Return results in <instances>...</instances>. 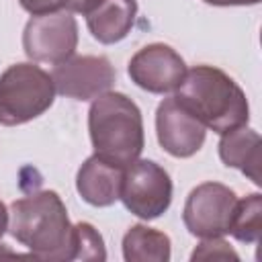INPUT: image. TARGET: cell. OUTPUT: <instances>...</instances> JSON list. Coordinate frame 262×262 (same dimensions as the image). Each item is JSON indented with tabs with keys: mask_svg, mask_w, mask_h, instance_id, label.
I'll use <instances>...</instances> for the list:
<instances>
[{
	"mask_svg": "<svg viewBox=\"0 0 262 262\" xmlns=\"http://www.w3.org/2000/svg\"><path fill=\"white\" fill-rule=\"evenodd\" d=\"M6 229H8V209H6V205L0 201V237L6 233Z\"/></svg>",
	"mask_w": 262,
	"mask_h": 262,
	"instance_id": "cell-21",
	"label": "cell"
},
{
	"mask_svg": "<svg viewBox=\"0 0 262 262\" xmlns=\"http://www.w3.org/2000/svg\"><path fill=\"white\" fill-rule=\"evenodd\" d=\"M235 192L221 182H203L190 190L182 209L186 229L201 237H221L229 231L231 215L235 209Z\"/></svg>",
	"mask_w": 262,
	"mask_h": 262,
	"instance_id": "cell-7",
	"label": "cell"
},
{
	"mask_svg": "<svg viewBox=\"0 0 262 262\" xmlns=\"http://www.w3.org/2000/svg\"><path fill=\"white\" fill-rule=\"evenodd\" d=\"M55 92L76 100H90L115 82V68L104 55H72L55 63L51 72Z\"/></svg>",
	"mask_w": 262,
	"mask_h": 262,
	"instance_id": "cell-8",
	"label": "cell"
},
{
	"mask_svg": "<svg viewBox=\"0 0 262 262\" xmlns=\"http://www.w3.org/2000/svg\"><path fill=\"white\" fill-rule=\"evenodd\" d=\"M156 133L158 141L174 158H190L194 156L207 135V127L194 119L184 106L176 102V98H164L156 111Z\"/></svg>",
	"mask_w": 262,
	"mask_h": 262,
	"instance_id": "cell-10",
	"label": "cell"
},
{
	"mask_svg": "<svg viewBox=\"0 0 262 262\" xmlns=\"http://www.w3.org/2000/svg\"><path fill=\"white\" fill-rule=\"evenodd\" d=\"M18 2L33 16H37V14H49V12H57V10H66V6H68V0H18Z\"/></svg>",
	"mask_w": 262,
	"mask_h": 262,
	"instance_id": "cell-18",
	"label": "cell"
},
{
	"mask_svg": "<svg viewBox=\"0 0 262 262\" xmlns=\"http://www.w3.org/2000/svg\"><path fill=\"white\" fill-rule=\"evenodd\" d=\"M203 2L213 6H254L260 0H203Z\"/></svg>",
	"mask_w": 262,
	"mask_h": 262,
	"instance_id": "cell-20",
	"label": "cell"
},
{
	"mask_svg": "<svg viewBox=\"0 0 262 262\" xmlns=\"http://www.w3.org/2000/svg\"><path fill=\"white\" fill-rule=\"evenodd\" d=\"M10 233L41 260H68L72 223L55 190L31 192L10 205Z\"/></svg>",
	"mask_w": 262,
	"mask_h": 262,
	"instance_id": "cell-2",
	"label": "cell"
},
{
	"mask_svg": "<svg viewBox=\"0 0 262 262\" xmlns=\"http://www.w3.org/2000/svg\"><path fill=\"white\" fill-rule=\"evenodd\" d=\"M137 16V0H102L86 14V25L98 43L113 45L123 41Z\"/></svg>",
	"mask_w": 262,
	"mask_h": 262,
	"instance_id": "cell-13",
	"label": "cell"
},
{
	"mask_svg": "<svg viewBox=\"0 0 262 262\" xmlns=\"http://www.w3.org/2000/svg\"><path fill=\"white\" fill-rule=\"evenodd\" d=\"M78 47V23L70 10L31 16L23 31V49L29 59L59 63Z\"/></svg>",
	"mask_w": 262,
	"mask_h": 262,
	"instance_id": "cell-6",
	"label": "cell"
},
{
	"mask_svg": "<svg viewBox=\"0 0 262 262\" xmlns=\"http://www.w3.org/2000/svg\"><path fill=\"white\" fill-rule=\"evenodd\" d=\"M237 242L244 244H256L262 233V194L252 192L246 199H237L229 231Z\"/></svg>",
	"mask_w": 262,
	"mask_h": 262,
	"instance_id": "cell-15",
	"label": "cell"
},
{
	"mask_svg": "<svg viewBox=\"0 0 262 262\" xmlns=\"http://www.w3.org/2000/svg\"><path fill=\"white\" fill-rule=\"evenodd\" d=\"M68 260H106L102 235L94 229V225L86 221L72 225Z\"/></svg>",
	"mask_w": 262,
	"mask_h": 262,
	"instance_id": "cell-16",
	"label": "cell"
},
{
	"mask_svg": "<svg viewBox=\"0 0 262 262\" xmlns=\"http://www.w3.org/2000/svg\"><path fill=\"white\" fill-rule=\"evenodd\" d=\"M55 100L51 76L35 63H14L0 76V125L14 127L41 117Z\"/></svg>",
	"mask_w": 262,
	"mask_h": 262,
	"instance_id": "cell-4",
	"label": "cell"
},
{
	"mask_svg": "<svg viewBox=\"0 0 262 262\" xmlns=\"http://www.w3.org/2000/svg\"><path fill=\"white\" fill-rule=\"evenodd\" d=\"M102 0H68L66 10L70 12H80V14H88L90 10H94Z\"/></svg>",
	"mask_w": 262,
	"mask_h": 262,
	"instance_id": "cell-19",
	"label": "cell"
},
{
	"mask_svg": "<svg viewBox=\"0 0 262 262\" xmlns=\"http://www.w3.org/2000/svg\"><path fill=\"white\" fill-rule=\"evenodd\" d=\"M88 131L94 154L121 168L135 162L145 145L141 111L123 92H104L94 98Z\"/></svg>",
	"mask_w": 262,
	"mask_h": 262,
	"instance_id": "cell-3",
	"label": "cell"
},
{
	"mask_svg": "<svg viewBox=\"0 0 262 262\" xmlns=\"http://www.w3.org/2000/svg\"><path fill=\"white\" fill-rule=\"evenodd\" d=\"M239 260L237 252L229 248V244L221 237H207L203 239L196 250L192 252L190 260Z\"/></svg>",
	"mask_w": 262,
	"mask_h": 262,
	"instance_id": "cell-17",
	"label": "cell"
},
{
	"mask_svg": "<svg viewBox=\"0 0 262 262\" xmlns=\"http://www.w3.org/2000/svg\"><path fill=\"white\" fill-rule=\"evenodd\" d=\"M174 98L207 129L219 135L248 125L250 121L246 92L233 78L213 66H194L186 70L176 86Z\"/></svg>",
	"mask_w": 262,
	"mask_h": 262,
	"instance_id": "cell-1",
	"label": "cell"
},
{
	"mask_svg": "<svg viewBox=\"0 0 262 262\" xmlns=\"http://www.w3.org/2000/svg\"><path fill=\"white\" fill-rule=\"evenodd\" d=\"M170 246V237L164 231L137 223L123 235V258L127 262H168Z\"/></svg>",
	"mask_w": 262,
	"mask_h": 262,
	"instance_id": "cell-14",
	"label": "cell"
},
{
	"mask_svg": "<svg viewBox=\"0 0 262 262\" xmlns=\"http://www.w3.org/2000/svg\"><path fill=\"white\" fill-rule=\"evenodd\" d=\"M131 82L151 94L176 90L186 74L184 59L166 43H149L141 47L127 66Z\"/></svg>",
	"mask_w": 262,
	"mask_h": 262,
	"instance_id": "cell-9",
	"label": "cell"
},
{
	"mask_svg": "<svg viewBox=\"0 0 262 262\" xmlns=\"http://www.w3.org/2000/svg\"><path fill=\"white\" fill-rule=\"evenodd\" d=\"M219 158L225 166L246 174L254 184H262V139L258 131L242 125L223 133L219 139Z\"/></svg>",
	"mask_w": 262,
	"mask_h": 262,
	"instance_id": "cell-12",
	"label": "cell"
},
{
	"mask_svg": "<svg viewBox=\"0 0 262 262\" xmlns=\"http://www.w3.org/2000/svg\"><path fill=\"white\" fill-rule=\"evenodd\" d=\"M119 199L135 217L158 219L172 203V180L160 164L137 158L123 168Z\"/></svg>",
	"mask_w": 262,
	"mask_h": 262,
	"instance_id": "cell-5",
	"label": "cell"
},
{
	"mask_svg": "<svg viewBox=\"0 0 262 262\" xmlns=\"http://www.w3.org/2000/svg\"><path fill=\"white\" fill-rule=\"evenodd\" d=\"M123 182V168L115 166L96 154L90 156L78 170V194L92 207H111L119 201Z\"/></svg>",
	"mask_w": 262,
	"mask_h": 262,
	"instance_id": "cell-11",
	"label": "cell"
}]
</instances>
